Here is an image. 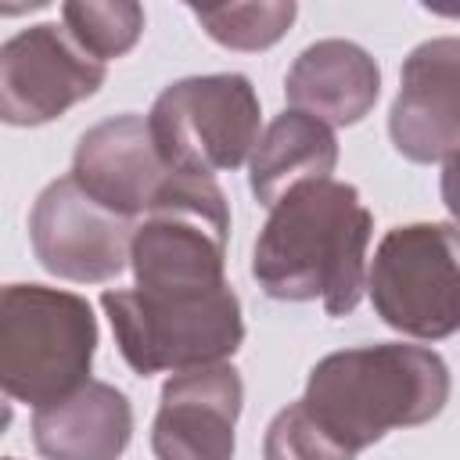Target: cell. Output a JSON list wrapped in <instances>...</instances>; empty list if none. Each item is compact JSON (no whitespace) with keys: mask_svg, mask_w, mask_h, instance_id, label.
<instances>
[{"mask_svg":"<svg viewBox=\"0 0 460 460\" xmlns=\"http://www.w3.org/2000/svg\"><path fill=\"white\" fill-rule=\"evenodd\" d=\"M395 151L420 165H453L460 147V40L438 36L410 50L388 111Z\"/></svg>","mask_w":460,"mask_h":460,"instance_id":"30bf717a","label":"cell"},{"mask_svg":"<svg viewBox=\"0 0 460 460\" xmlns=\"http://www.w3.org/2000/svg\"><path fill=\"white\" fill-rule=\"evenodd\" d=\"M4 460H18V456H4Z\"/></svg>","mask_w":460,"mask_h":460,"instance_id":"ffe728a7","label":"cell"},{"mask_svg":"<svg viewBox=\"0 0 460 460\" xmlns=\"http://www.w3.org/2000/svg\"><path fill=\"white\" fill-rule=\"evenodd\" d=\"M262 460H356V453L331 438L298 399L270 420L262 435Z\"/></svg>","mask_w":460,"mask_h":460,"instance_id":"ac0fdd59","label":"cell"},{"mask_svg":"<svg viewBox=\"0 0 460 460\" xmlns=\"http://www.w3.org/2000/svg\"><path fill=\"white\" fill-rule=\"evenodd\" d=\"M284 97L291 111L323 126H356L381 97V68L374 54L352 40H316L291 61Z\"/></svg>","mask_w":460,"mask_h":460,"instance_id":"4fadbf2b","label":"cell"},{"mask_svg":"<svg viewBox=\"0 0 460 460\" xmlns=\"http://www.w3.org/2000/svg\"><path fill=\"white\" fill-rule=\"evenodd\" d=\"M133 219L97 205L72 176L50 180L29 212V241L40 266L72 284H104L129 266Z\"/></svg>","mask_w":460,"mask_h":460,"instance_id":"9c48e42d","label":"cell"},{"mask_svg":"<svg viewBox=\"0 0 460 460\" xmlns=\"http://www.w3.org/2000/svg\"><path fill=\"white\" fill-rule=\"evenodd\" d=\"M449 392V367L435 349L381 341L316 359L305 377L302 406L331 438L359 453L388 431L435 420Z\"/></svg>","mask_w":460,"mask_h":460,"instance_id":"7a4b0ae2","label":"cell"},{"mask_svg":"<svg viewBox=\"0 0 460 460\" xmlns=\"http://www.w3.org/2000/svg\"><path fill=\"white\" fill-rule=\"evenodd\" d=\"M334 165H338L334 129L288 108L259 133L248 155V187L262 208H273L291 187L309 180H327Z\"/></svg>","mask_w":460,"mask_h":460,"instance_id":"9a60e30c","label":"cell"},{"mask_svg":"<svg viewBox=\"0 0 460 460\" xmlns=\"http://www.w3.org/2000/svg\"><path fill=\"white\" fill-rule=\"evenodd\" d=\"M374 216L345 180H309L291 187L266 216L252 277L277 302H316L327 316H349L367 284V244Z\"/></svg>","mask_w":460,"mask_h":460,"instance_id":"6da1fadb","label":"cell"},{"mask_svg":"<svg viewBox=\"0 0 460 460\" xmlns=\"http://www.w3.org/2000/svg\"><path fill=\"white\" fill-rule=\"evenodd\" d=\"M108 68L58 22H40L0 43V122L43 126L104 86Z\"/></svg>","mask_w":460,"mask_h":460,"instance_id":"ba28073f","label":"cell"},{"mask_svg":"<svg viewBox=\"0 0 460 460\" xmlns=\"http://www.w3.org/2000/svg\"><path fill=\"white\" fill-rule=\"evenodd\" d=\"M198 25L230 50H266L291 29L298 7L291 0H259V4H190Z\"/></svg>","mask_w":460,"mask_h":460,"instance_id":"e0dca14e","label":"cell"},{"mask_svg":"<svg viewBox=\"0 0 460 460\" xmlns=\"http://www.w3.org/2000/svg\"><path fill=\"white\" fill-rule=\"evenodd\" d=\"M97 316L90 302L47 284H0V392L32 410L90 381Z\"/></svg>","mask_w":460,"mask_h":460,"instance_id":"3957f363","label":"cell"},{"mask_svg":"<svg viewBox=\"0 0 460 460\" xmlns=\"http://www.w3.org/2000/svg\"><path fill=\"white\" fill-rule=\"evenodd\" d=\"M101 309L133 374L194 370L226 363L244 341L241 298L230 284L201 295H144L137 288L104 291Z\"/></svg>","mask_w":460,"mask_h":460,"instance_id":"5b68a950","label":"cell"},{"mask_svg":"<svg viewBox=\"0 0 460 460\" xmlns=\"http://www.w3.org/2000/svg\"><path fill=\"white\" fill-rule=\"evenodd\" d=\"M97 205L122 219H140L176 176L155 151L147 119L137 111L93 122L72 155L68 172Z\"/></svg>","mask_w":460,"mask_h":460,"instance_id":"7c38bea8","label":"cell"},{"mask_svg":"<svg viewBox=\"0 0 460 460\" xmlns=\"http://www.w3.org/2000/svg\"><path fill=\"white\" fill-rule=\"evenodd\" d=\"M241 402L244 381L230 363L172 374L151 424L155 460H234Z\"/></svg>","mask_w":460,"mask_h":460,"instance_id":"8fae6325","label":"cell"},{"mask_svg":"<svg viewBox=\"0 0 460 460\" xmlns=\"http://www.w3.org/2000/svg\"><path fill=\"white\" fill-rule=\"evenodd\" d=\"M453 223L392 226L367 266L363 291L374 313L399 334L442 341L460 327V273Z\"/></svg>","mask_w":460,"mask_h":460,"instance_id":"52a82bcc","label":"cell"},{"mask_svg":"<svg viewBox=\"0 0 460 460\" xmlns=\"http://www.w3.org/2000/svg\"><path fill=\"white\" fill-rule=\"evenodd\" d=\"M144 119L158 158L172 172L208 180L248 162L262 133L259 93L241 72L176 79L155 97Z\"/></svg>","mask_w":460,"mask_h":460,"instance_id":"8992f818","label":"cell"},{"mask_svg":"<svg viewBox=\"0 0 460 460\" xmlns=\"http://www.w3.org/2000/svg\"><path fill=\"white\" fill-rule=\"evenodd\" d=\"M11 417H14V410H11V402H7V395L0 392V435L11 428Z\"/></svg>","mask_w":460,"mask_h":460,"instance_id":"d6986e66","label":"cell"},{"mask_svg":"<svg viewBox=\"0 0 460 460\" xmlns=\"http://www.w3.org/2000/svg\"><path fill=\"white\" fill-rule=\"evenodd\" d=\"M230 205L216 180L176 172L133 223L129 266L144 295H201L226 284Z\"/></svg>","mask_w":460,"mask_h":460,"instance_id":"277c9868","label":"cell"},{"mask_svg":"<svg viewBox=\"0 0 460 460\" xmlns=\"http://www.w3.org/2000/svg\"><path fill=\"white\" fill-rule=\"evenodd\" d=\"M133 438V402L108 381H86L32 413V446L43 460H119Z\"/></svg>","mask_w":460,"mask_h":460,"instance_id":"5bb4252c","label":"cell"},{"mask_svg":"<svg viewBox=\"0 0 460 460\" xmlns=\"http://www.w3.org/2000/svg\"><path fill=\"white\" fill-rule=\"evenodd\" d=\"M65 32L101 65L137 47L144 32V7L133 0H68L61 4Z\"/></svg>","mask_w":460,"mask_h":460,"instance_id":"2e32d148","label":"cell"}]
</instances>
